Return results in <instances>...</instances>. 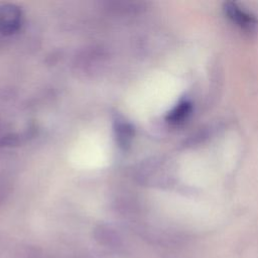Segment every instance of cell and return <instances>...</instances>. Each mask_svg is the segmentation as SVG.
Segmentation results:
<instances>
[{"mask_svg":"<svg viewBox=\"0 0 258 258\" xmlns=\"http://www.w3.org/2000/svg\"><path fill=\"white\" fill-rule=\"evenodd\" d=\"M190 112V105L186 102H183L181 104H179L169 115V121L170 122H180L182 121L184 118H186V116L189 114Z\"/></svg>","mask_w":258,"mask_h":258,"instance_id":"cell-3","label":"cell"},{"mask_svg":"<svg viewBox=\"0 0 258 258\" xmlns=\"http://www.w3.org/2000/svg\"><path fill=\"white\" fill-rule=\"evenodd\" d=\"M223 10L227 17L242 31L248 34L258 32V18L234 2H226Z\"/></svg>","mask_w":258,"mask_h":258,"instance_id":"cell-1","label":"cell"},{"mask_svg":"<svg viewBox=\"0 0 258 258\" xmlns=\"http://www.w3.org/2000/svg\"><path fill=\"white\" fill-rule=\"evenodd\" d=\"M21 24V12L13 5L0 6V31L13 33Z\"/></svg>","mask_w":258,"mask_h":258,"instance_id":"cell-2","label":"cell"}]
</instances>
